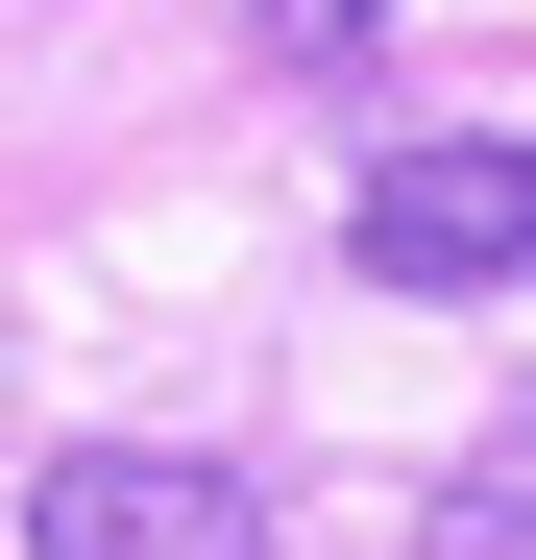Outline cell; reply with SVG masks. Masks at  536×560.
<instances>
[{
    "mask_svg": "<svg viewBox=\"0 0 536 560\" xmlns=\"http://www.w3.org/2000/svg\"><path fill=\"white\" fill-rule=\"evenodd\" d=\"M341 268H366V293H512V268H536V147H512V122H464V147H366Z\"/></svg>",
    "mask_w": 536,
    "mask_h": 560,
    "instance_id": "cell-1",
    "label": "cell"
},
{
    "mask_svg": "<svg viewBox=\"0 0 536 560\" xmlns=\"http://www.w3.org/2000/svg\"><path fill=\"white\" fill-rule=\"evenodd\" d=\"M25 560H268V488L171 463V439H73V463H25Z\"/></svg>",
    "mask_w": 536,
    "mask_h": 560,
    "instance_id": "cell-2",
    "label": "cell"
},
{
    "mask_svg": "<svg viewBox=\"0 0 536 560\" xmlns=\"http://www.w3.org/2000/svg\"><path fill=\"white\" fill-rule=\"evenodd\" d=\"M415 560H536V390L488 415V463L439 488V536H415Z\"/></svg>",
    "mask_w": 536,
    "mask_h": 560,
    "instance_id": "cell-3",
    "label": "cell"
},
{
    "mask_svg": "<svg viewBox=\"0 0 536 560\" xmlns=\"http://www.w3.org/2000/svg\"><path fill=\"white\" fill-rule=\"evenodd\" d=\"M391 49V0H268V73H366Z\"/></svg>",
    "mask_w": 536,
    "mask_h": 560,
    "instance_id": "cell-4",
    "label": "cell"
}]
</instances>
